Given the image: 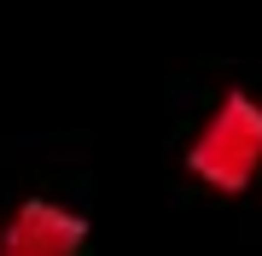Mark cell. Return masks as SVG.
I'll use <instances>...</instances> for the list:
<instances>
[{"instance_id": "6da1fadb", "label": "cell", "mask_w": 262, "mask_h": 256, "mask_svg": "<svg viewBox=\"0 0 262 256\" xmlns=\"http://www.w3.org/2000/svg\"><path fill=\"white\" fill-rule=\"evenodd\" d=\"M187 169L215 192H245L262 169V99H251L245 87H227L215 99V111L204 117V128L187 146Z\"/></svg>"}, {"instance_id": "7a4b0ae2", "label": "cell", "mask_w": 262, "mask_h": 256, "mask_svg": "<svg viewBox=\"0 0 262 256\" xmlns=\"http://www.w3.org/2000/svg\"><path fill=\"white\" fill-rule=\"evenodd\" d=\"M82 245H88V221L47 198H24L0 233V256H82Z\"/></svg>"}]
</instances>
